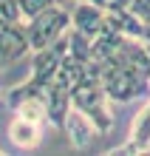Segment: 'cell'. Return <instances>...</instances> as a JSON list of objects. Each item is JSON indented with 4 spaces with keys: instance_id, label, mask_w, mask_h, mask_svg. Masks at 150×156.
I'll return each mask as SVG.
<instances>
[{
    "instance_id": "6da1fadb",
    "label": "cell",
    "mask_w": 150,
    "mask_h": 156,
    "mask_svg": "<svg viewBox=\"0 0 150 156\" xmlns=\"http://www.w3.org/2000/svg\"><path fill=\"white\" fill-rule=\"evenodd\" d=\"M102 88L113 102H133L150 91V51L139 37H125V43L108 60L93 62Z\"/></svg>"
},
{
    "instance_id": "52a82bcc",
    "label": "cell",
    "mask_w": 150,
    "mask_h": 156,
    "mask_svg": "<svg viewBox=\"0 0 150 156\" xmlns=\"http://www.w3.org/2000/svg\"><path fill=\"white\" fill-rule=\"evenodd\" d=\"M65 131H68L71 136V142H74V148H88L91 139H93V131H96V125L91 122V119L77 111V108H71V114H68V122H65Z\"/></svg>"
},
{
    "instance_id": "8fae6325",
    "label": "cell",
    "mask_w": 150,
    "mask_h": 156,
    "mask_svg": "<svg viewBox=\"0 0 150 156\" xmlns=\"http://www.w3.org/2000/svg\"><path fill=\"white\" fill-rule=\"evenodd\" d=\"M142 40L150 43V23H145V31H142Z\"/></svg>"
},
{
    "instance_id": "7a4b0ae2",
    "label": "cell",
    "mask_w": 150,
    "mask_h": 156,
    "mask_svg": "<svg viewBox=\"0 0 150 156\" xmlns=\"http://www.w3.org/2000/svg\"><path fill=\"white\" fill-rule=\"evenodd\" d=\"M65 54H68V34L60 37L57 43H51L48 48H40V51L31 54V77L26 80L23 85H17V88H12L6 94V102H9L12 111L23 102V99H29V97L45 99V91H48L51 80L57 77V71L62 66Z\"/></svg>"
},
{
    "instance_id": "4fadbf2b",
    "label": "cell",
    "mask_w": 150,
    "mask_h": 156,
    "mask_svg": "<svg viewBox=\"0 0 150 156\" xmlns=\"http://www.w3.org/2000/svg\"><path fill=\"white\" fill-rule=\"evenodd\" d=\"M74 3H77V0H74Z\"/></svg>"
},
{
    "instance_id": "8992f818",
    "label": "cell",
    "mask_w": 150,
    "mask_h": 156,
    "mask_svg": "<svg viewBox=\"0 0 150 156\" xmlns=\"http://www.w3.org/2000/svg\"><path fill=\"white\" fill-rule=\"evenodd\" d=\"M29 51H31V43H29V34H26L23 23L0 26V68L9 66V62H17Z\"/></svg>"
},
{
    "instance_id": "ba28073f",
    "label": "cell",
    "mask_w": 150,
    "mask_h": 156,
    "mask_svg": "<svg viewBox=\"0 0 150 156\" xmlns=\"http://www.w3.org/2000/svg\"><path fill=\"white\" fill-rule=\"evenodd\" d=\"M9 139H12L17 148H23V151L37 148V142H40V122H31V119H26V116H17L12 122V128H9Z\"/></svg>"
},
{
    "instance_id": "3957f363",
    "label": "cell",
    "mask_w": 150,
    "mask_h": 156,
    "mask_svg": "<svg viewBox=\"0 0 150 156\" xmlns=\"http://www.w3.org/2000/svg\"><path fill=\"white\" fill-rule=\"evenodd\" d=\"M108 94L102 88V80H99V71L96 66L91 62V68L82 74L77 82H74V91H71V102L77 111H82L93 125H96L99 133H108L110 125H113V114L108 108Z\"/></svg>"
},
{
    "instance_id": "7c38bea8",
    "label": "cell",
    "mask_w": 150,
    "mask_h": 156,
    "mask_svg": "<svg viewBox=\"0 0 150 156\" xmlns=\"http://www.w3.org/2000/svg\"><path fill=\"white\" fill-rule=\"evenodd\" d=\"M0 99H3V91H0Z\"/></svg>"
},
{
    "instance_id": "277c9868",
    "label": "cell",
    "mask_w": 150,
    "mask_h": 156,
    "mask_svg": "<svg viewBox=\"0 0 150 156\" xmlns=\"http://www.w3.org/2000/svg\"><path fill=\"white\" fill-rule=\"evenodd\" d=\"M71 29V12L68 9H60L57 3L48 6L45 12H40L37 17H31L26 23V34H29L31 51L48 48L51 43H57L60 37H65Z\"/></svg>"
},
{
    "instance_id": "9c48e42d",
    "label": "cell",
    "mask_w": 150,
    "mask_h": 156,
    "mask_svg": "<svg viewBox=\"0 0 150 156\" xmlns=\"http://www.w3.org/2000/svg\"><path fill=\"white\" fill-rule=\"evenodd\" d=\"M14 111H17V116H26V119H31V122H43L45 119V99L29 97V99H23Z\"/></svg>"
},
{
    "instance_id": "5b68a950",
    "label": "cell",
    "mask_w": 150,
    "mask_h": 156,
    "mask_svg": "<svg viewBox=\"0 0 150 156\" xmlns=\"http://www.w3.org/2000/svg\"><path fill=\"white\" fill-rule=\"evenodd\" d=\"M71 29L82 31L85 37L96 40L102 31L108 29V12L91 0H77L71 9Z\"/></svg>"
},
{
    "instance_id": "30bf717a",
    "label": "cell",
    "mask_w": 150,
    "mask_h": 156,
    "mask_svg": "<svg viewBox=\"0 0 150 156\" xmlns=\"http://www.w3.org/2000/svg\"><path fill=\"white\" fill-rule=\"evenodd\" d=\"M17 3H20L23 17H26V20H31V17H37L40 12H45L48 6H54L57 0H17Z\"/></svg>"
}]
</instances>
